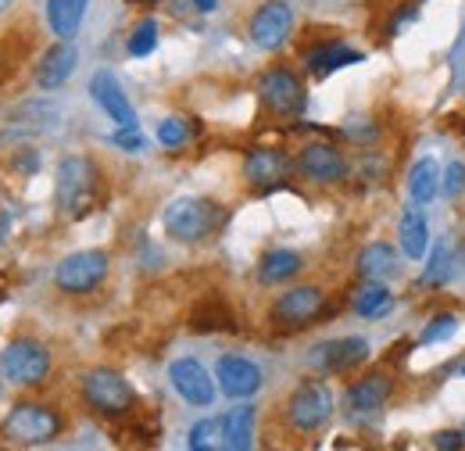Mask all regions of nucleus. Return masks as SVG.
Masks as SVG:
<instances>
[{"instance_id": "obj_1", "label": "nucleus", "mask_w": 465, "mask_h": 451, "mask_svg": "<svg viewBox=\"0 0 465 451\" xmlns=\"http://www.w3.org/2000/svg\"><path fill=\"white\" fill-rule=\"evenodd\" d=\"M101 197V169L86 155H68L58 162L54 175V201L68 219H86Z\"/></svg>"}, {"instance_id": "obj_2", "label": "nucleus", "mask_w": 465, "mask_h": 451, "mask_svg": "<svg viewBox=\"0 0 465 451\" xmlns=\"http://www.w3.org/2000/svg\"><path fill=\"white\" fill-rule=\"evenodd\" d=\"M226 219H230L226 208L212 197H175L162 215V226L175 244H201L212 240L226 226Z\"/></svg>"}, {"instance_id": "obj_3", "label": "nucleus", "mask_w": 465, "mask_h": 451, "mask_svg": "<svg viewBox=\"0 0 465 451\" xmlns=\"http://www.w3.org/2000/svg\"><path fill=\"white\" fill-rule=\"evenodd\" d=\"M61 434V416L47 405H36V401H25V405H15L7 412V419L0 423V437L7 445H18V448H40V445H51Z\"/></svg>"}, {"instance_id": "obj_4", "label": "nucleus", "mask_w": 465, "mask_h": 451, "mask_svg": "<svg viewBox=\"0 0 465 451\" xmlns=\"http://www.w3.org/2000/svg\"><path fill=\"white\" fill-rule=\"evenodd\" d=\"M83 397H86V405L94 408V412H101V416H129L133 412V405H136V391H133V384L118 373V369H108V366H97V369H90L86 376H83Z\"/></svg>"}, {"instance_id": "obj_5", "label": "nucleus", "mask_w": 465, "mask_h": 451, "mask_svg": "<svg viewBox=\"0 0 465 451\" xmlns=\"http://www.w3.org/2000/svg\"><path fill=\"white\" fill-rule=\"evenodd\" d=\"M0 373H4L11 384L36 387V384H44L47 373H51V351H47L40 340H29V337L11 340V344L0 351Z\"/></svg>"}, {"instance_id": "obj_6", "label": "nucleus", "mask_w": 465, "mask_h": 451, "mask_svg": "<svg viewBox=\"0 0 465 451\" xmlns=\"http://www.w3.org/2000/svg\"><path fill=\"white\" fill-rule=\"evenodd\" d=\"M333 416V395L322 380H301L287 397V423L297 434H315Z\"/></svg>"}, {"instance_id": "obj_7", "label": "nucleus", "mask_w": 465, "mask_h": 451, "mask_svg": "<svg viewBox=\"0 0 465 451\" xmlns=\"http://www.w3.org/2000/svg\"><path fill=\"white\" fill-rule=\"evenodd\" d=\"M104 280H108V255L97 247L64 255L54 269V283L61 294H90Z\"/></svg>"}, {"instance_id": "obj_8", "label": "nucleus", "mask_w": 465, "mask_h": 451, "mask_svg": "<svg viewBox=\"0 0 465 451\" xmlns=\"http://www.w3.org/2000/svg\"><path fill=\"white\" fill-rule=\"evenodd\" d=\"M322 308H326L322 286H315V283L291 286V290H283V294L276 297V305H272V323L283 326V330H304V326H312V323L322 316Z\"/></svg>"}, {"instance_id": "obj_9", "label": "nucleus", "mask_w": 465, "mask_h": 451, "mask_svg": "<svg viewBox=\"0 0 465 451\" xmlns=\"http://www.w3.org/2000/svg\"><path fill=\"white\" fill-rule=\"evenodd\" d=\"M258 97H262V105H265L269 112L287 115V118L304 112V101H308L301 79H297L293 72H287V68H269V72L258 79Z\"/></svg>"}, {"instance_id": "obj_10", "label": "nucleus", "mask_w": 465, "mask_h": 451, "mask_svg": "<svg viewBox=\"0 0 465 451\" xmlns=\"http://www.w3.org/2000/svg\"><path fill=\"white\" fill-rule=\"evenodd\" d=\"M293 29V11L287 0H265L251 18V44L262 51H280Z\"/></svg>"}, {"instance_id": "obj_11", "label": "nucleus", "mask_w": 465, "mask_h": 451, "mask_svg": "<svg viewBox=\"0 0 465 451\" xmlns=\"http://www.w3.org/2000/svg\"><path fill=\"white\" fill-rule=\"evenodd\" d=\"M369 340L365 337H337V340H322L308 351V366L319 369V373H348L354 366H361L369 358Z\"/></svg>"}, {"instance_id": "obj_12", "label": "nucleus", "mask_w": 465, "mask_h": 451, "mask_svg": "<svg viewBox=\"0 0 465 451\" xmlns=\"http://www.w3.org/2000/svg\"><path fill=\"white\" fill-rule=\"evenodd\" d=\"M215 380H219V391L232 401L254 397L262 391V369L243 355H223L215 366Z\"/></svg>"}, {"instance_id": "obj_13", "label": "nucleus", "mask_w": 465, "mask_h": 451, "mask_svg": "<svg viewBox=\"0 0 465 451\" xmlns=\"http://www.w3.org/2000/svg\"><path fill=\"white\" fill-rule=\"evenodd\" d=\"M169 380H173L175 395L183 397L186 405L208 408L215 401V384H212L208 369L197 358H175L173 366H169Z\"/></svg>"}, {"instance_id": "obj_14", "label": "nucleus", "mask_w": 465, "mask_h": 451, "mask_svg": "<svg viewBox=\"0 0 465 451\" xmlns=\"http://www.w3.org/2000/svg\"><path fill=\"white\" fill-rule=\"evenodd\" d=\"M297 172L312 183H337L344 179L348 162L333 144H304V151L297 155Z\"/></svg>"}, {"instance_id": "obj_15", "label": "nucleus", "mask_w": 465, "mask_h": 451, "mask_svg": "<svg viewBox=\"0 0 465 451\" xmlns=\"http://www.w3.org/2000/svg\"><path fill=\"white\" fill-rule=\"evenodd\" d=\"M90 97L104 108V115L115 122L118 129H140V122H136V112H133V105L125 101V94H122V86H118V79L112 72H97L94 79H90Z\"/></svg>"}, {"instance_id": "obj_16", "label": "nucleus", "mask_w": 465, "mask_h": 451, "mask_svg": "<svg viewBox=\"0 0 465 451\" xmlns=\"http://www.w3.org/2000/svg\"><path fill=\"white\" fill-rule=\"evenodd\" d=\"M391 391H394V380L387 373H369V376L351 384L348 395H344V405H348L351 416H376L387 405Z\"/></svg>"}, {"instance_id": "obj_17", "label": "nucleus", "mask_w": 465, "mask_h": 451, "mask_svg": "<svg viewBox=\"0 0 465 451\" xmlns=\"http://www.w3.org/2000/svg\"><path fill=\"white\" fill-rule=\"evenodd\" d=\"M291 172V162L280 147H254L247 158H243V175L258 186V190H269V186H280Z\"/></svg>"}, {"instance_id": "obj_18", "label": "nucleus", "mask_w": 465, "mask_h": 451, "mask_svg": "<svg viewBox=\"0 0 465 451\" xmlns=\"http://www.w3.org/2000/svg\"><path fill=\"white\" fill-rule=\"evenodd\" d=\"M75 65H79V51L72 47V40H61V44H54L47 55L40 57V65H36V86L40 90H61L72 79Z\"/></svg>"}, {"instance_id": "obj_19", "label": "nucleus", "mask_w": 465, "mask_h": 451, "mask_svg": "<svg viewBox=\"0 0 465 451\" xmlns=\"http://www.w3.org/2000/svg\"><path fill=\"white\" fill-rule=\"evenodd\" d=\"M190 330L193 334H236V316L226 297L208 294L190 308Z\"/></svg>"}, {"instance_id": "obj_20", "label": "nucleus", "mask_w": 465, "mask_h": 451, "mask_svg": "<svg viewBox=\"0 0 465 451\" xmlns=\"http://www.w3.org/2000/svg\"><path fill=\"white\" fill-rule=\"evenodd\" d=\"M354 269H358L361 280H383V276H394V273H398V251H394L391 244H383V240L365 244V247L358 251V258H354Z\"/></svg>"}, {"instance_id": "obj_21", "label": "nucleus", "mask_w": 465, "mask_h": 451, "mask_svg": "<svg viewBox=\"0 0 465 451\" xmlns=\"http://www.w3.org/2000/svg\"><path fill=\"white\" fill-rule=\"evenodd\" d=\"M361 57L365 55L348 47L344 40H330V44H319L315 51H308L304 65H308L315 75H330V72H341V68H348V65H358Z\"/></svg>"}, {"instance_id": "obj_22", "label": "nucleus", "mask_w": 465, "mask_h": 451, "mask_svg": "<svg viewBox=\"0 0 465 451\" xmlns=\"http://www.w3.org/2000/svg\"><path fill=\"white\" fill-rule=\"evenodd\" d=\"M251 445H254V408L236 405L223 416V448L247 451Z\"/></svg>"}, {"instance_id": "obj_23", "label": "nucleus", "mask_w": 465, "mask_h": 451, "mask_svg": "<svg viewBox=\"0 0 465 451\" xmlns=\"http://www.w3.org/2000/svg\"><path fill=\"white\" fill-rule=\"evenodd\" d=\"M301 269H304V258H301L297 251H291V247H272V251H265L262 262H258V280L272 286V283L293 280Z\"/></svg>"}, {"instance_id": "obj_24", "label": "nucleus", "mask_w": 465, "mask_h": 451, "mask_svg": "<svg viewBox=\"0 0 465 451\" xmlns=\"http://www.w3.org/2000/svg\"><path fill=\"white\" fill-rule=\"evenodd\" d=\"M398 236H401V251H405L411 262H419V258L430 251V226H426V219H422V212H419L415 201H411V208L401 212Z\"/></svg>"}, {"instance_id": "obj_25", "label": "nucleus", "mask_w": 465, "mask_h": 451, "mask_svg": "<svg viewBox=\"0 0 465 451\" xmlns=\"http://www.w3.org/2000/svg\"><path fill=\"white\" fill-rule=\"evenodd\" d=\"M54 122H58V108H54V105H47V101H29V105H22L18 112L11 115L7 133H15V136L44 133V129H51Z\"/></svg>"}, {"instance_id": "obj_26", "label": "nucleus", "mask_w": 465, "mask_h": 451, "mask_svg": "<svg viewBox=\"0 0 465 451\" xmlns=\"http://www.w3.org/2000/svg\"><path fill=\"white\" fill-rule=\"evenodd\" d=\"M90 0H47V22L54 29V36L61 40H72L83 25V15H86Z\"/></svg>"}, {"instance_id": "obj_27", "label": "nucleus", "mask_w": 465, "mask_h": 451, "mask_svg": "<svg viewBox=\"0 0 465 451\" xmlns=\"http://www.w3.org/2000/svg\"><path fill=\"white\" fill-rule=\"evenodd\" d=\"M408 194H411V201L422 208V205H430L437 194H440V165L433 162V158H419L411 172H408Z\"/></svg>"}, {"instance_id": "obj_28", "label": "nucleus", "mask_w": 465, "mask_h": 451, "mask_svg": "<svg viewBox=\"0 0 465 451\" xmlns=\"http://www.w3.org/2000/svg\"><path fill=\"white\" fill-rule=\"evenodd\" d=\"M391 301H394L391 290L380 280H361V286H354V294H351V308H354L358 316H365V319L383 316V312L391 308Z\"/></svg>"}, {"instance_id": "obj_29", "label": "nucleus", "mask_w": 465, "mask_h": 451, "mask_svg": "<svg viewBox=\"0 0 465 451\" xmlns=\"http://www.w3.org/2000/svg\"><path fill=\"white\" fill-rule=\"evenodd\" d=\"M186 448L190 451H212V448H223V416L215 419H201L190 426V437H186Z\"/></svg>"}, {"instance_id": "obj_30", "label": "nucleus", "mask_w": 465, "mask_h": 451, "mask_svg": "<svg viewBox=\"0 0 465 451\" xmlns=\"http://www.w3.org/2000/svg\"><path fill=\"white\" fill-rule=\"evenodd\" d=\"M154 47H158V22H154V18H143V22L129 33L125 51H129L133 57H147Z\"/></svg>"}, {"instance_id": "obj_31", "label": "nucleus", "mask_w": 465, "mask_h": 451, "mask_svg": "<svg viewBox=\"0 0 465 451\" xmlns=\"http://www.w3.org/2000/svg\"><path fill=\"white\" fill-rule=\"evenodd\" d=\"M451 247L448 244H437L433 247V255H430V266L422 269V276H419V283L422 286H440V283H448V276H451Z\"/></svg>"}, {"instance_id": "obj_32", "label": "nucleus", "mask_w": 465, "mask_h": 451, "mask_svg": "<svg viewBox=\"0 0 465 451\" xmlns=\"http://www.w3.org/2000/svg\"><path fill=\"white\" fill-rule=\"evenodd\" d=\"M186 140H190V125L183 118H165L158 125V144L162 147H183Z\"/></svg>"}, {"instance_id": "obj_33", "label": "nucleus", "mask_w": 465, "mask_h": 451, "mask_svg": "<svg viewBox=\"0 0 465 451\" xmlns=\"http://www.w3.org/2000/svg\"><path fill=\"white\" fill-rule=\"evenodd\" d=\"M455 330H459V319H455V316H433L419 340H422V344H440V340L455 337Z\"/></svg>"}, {"instance_id": "obj_34", "label": "nucleus", "mask_w": 465, "mask_h": 451, "mask_svg": "<svg viewBox=\"0 0 465 451\" xmlns=\"http://www.w3.org/2000/svg\"><path fill=\"white\" fill-rule=\"evenodd\" d=\"M440 190H444L448 197H459V194H462L465 190V165L462 162H451V165H448V172L440 175Z\"/></svg>"}, {"instance_id": "obj_35", "label": "nucleus", "mask_w": 465, "mask_h": 451, "mask_svg": "<svg viewBox=\"0 0 465 451\" xmlns=\"http://www.w3.org/2000/svg\"><path fill=\"white\" fill-rule=\"evenodd\" d=\"M112 144L122 147V151H129V155L143 151V136H140V129H118L115 136H112Z\"/></svg>"}, {"instance_id": "obj_36", "label": "nucleus", "mask_w": 465, "mask_h": 451, "mask_svg": "<svg viewBox=\"0 0 465 451\" xmlns=\"http://www.w3.org/2000/svg\"><path fill=\"white\" fill-rule=\"evenodd\" d=\"M433 448L459 451V448H462V434H455V430H448V434H437V437H433Z\"/></svg>"}, {"instance_id": "obj_37", "label": "nucleus", "mask_w": 465, "mask_h": 451, "mask_svg": "<svg viewBox=\"0 0 465 451\" xmlns=\"http://www.w3.org/2000/svg\"><path fill=\"white\" fill-rule=\"evenodd\" d=\"M190 4H193L197 11H204V15H208V11H215V4H219V0H190Z\"/></svg>"}, {"instance_id": "obj_38", "label": "nucleus", "mask_w": 465, "mask_h": 451, "mask_svg": "<svg viewBox=\"0 0 465 451\" xmlns=\"http://www.w3.org/2000/svg\"><path fill=\"white\" fill-rule=\"evenodd\" d=\"M4 236H7V219L0 215V244H4Z\"/></svg>"}, {"instance_id": "obj_39", "label": "nucleus", "mask_w": 465, "mask_h": 451, "mask_svg": "<svg viewBox=\"0 0 465 451\" xmlns=\"http://www.w3.org/2000/svg\"><path fill=\"white\" fill-rule=\"evenodd\" d=\"M7 7H11V0H0V15H4V11H7Z\"/></svg>"}, {"instance_id": "obj_40", "label": "nucleus", "mask_w": 465, "mask_h": 451, "mask_svg": "<svg viewBox=\"0 0 465 451\" xmlns=\"http://www.w3.org/2000/svg\"><path fill=\"white\" fill-rule=\"evenodd\" d=\"M133 4H151V0H133Z\"/></svg>"}, {"instance_id": "obj_41", "label": "nucleus", "mask_w": 465, "mask_h": 451, "mask_svg": "<svg viewBox=\"0 0 465 451\" xmlns=\"http://www.w3.org/2000/svg\"><path fill=\"white\" fill-rule=\"evenodd\" d=\"M462 373H465V366H462Z\"/></svg>"}]
</instances>
